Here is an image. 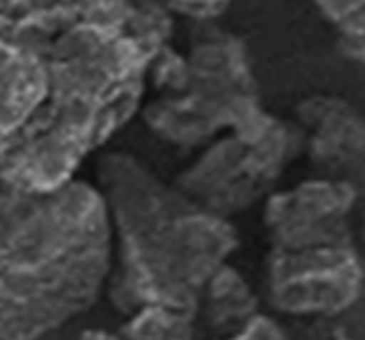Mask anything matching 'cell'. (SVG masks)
I'll use <instances>...</instances> for the list:
<instances>
[{"label":"cell","mask_w":365,"mask_h":340,"mask_svg":"<svg viewBox=\"0 0 365 340\" xmlns=\"http://www.w3.org/2000/svg\"><path fill=\"white\" fill-rule=\"evenodd\" d=\"M171 39L153 0H0V176L32 192L73 180L142 110Z\"/></svg>","instance_id":"1"},{"label":"cell","mask_w":365,"mask_h":340,"mask_svg":"<svg viewBox=\"0 0 365 340\" xmlns=\"http://www.w3.org/2000/svg\"><path fill=\"white\" fill-rule=\"evenodd\" d=\"M112 231L89 180L32 192L0 176V340H39L106 290Z\"/></svg>","instance_id":"2"},{"label":"cell","mask_w":365,"mask_h":340,"mask_svg":"<svg viewBox=\"0 0 365 340\" xmlns=\"http://www.w3.org/2000/svg\"><path fill=\"white\" fill-rule=\"evenodd\" d=\"M94 172L112 231V306L121 315L146 304L197 309L205 279L237 249L233 222L197 206L133 153H103Z\"/></svg>","instance_id":"3"},{"label":"cell","mask_w":365,"mask_h":340,"mask_svg":"<svg viewBox=\"0 0 365 340\" xmlns=\"http://www.w3.org/2000/svg\"><path fill=\"white\" fill-rule=\"evenodd\" d=\"M194 26L185 46L169 41L160 51L148 71L155 98L140 110L158 140L182 151L203 149L267 115L245 41L212 21Z\"/></svg>","instance_id":"4"},{"label":"cell","mask_w":365,"mask_h":340,"mask_svg":"<svg viewBox=\"0 0 365 340\" xmlns=\"http://www.w3.org/2000/svg\"><path fill=\"white\" fill-rule=\"evenodd\" d=\"M299 155V128L292 119L267 112L256 126L231 130L205 144L174 178V185L203 210L231 220L265 201Z\"/></svg>","instance_id":"5"},{"label":"cell","mask_w":365,"mask_h":340,"mask_svg":"<svg viewBox=\"0 0 365 340\" xmlns=\"http://www.w3.org/2000/svg\"><path fill=\"white\" fill-rule=\"evenodd\" d=\"M365 269L356 242L269 249L265 258V290L269 304L299 320H334L363 299Z\"/></svg>","instance_id":"6"},{"label":"cell","mask_w":365,"mask_h":340,"mask_svg":"<svg viewBox=\"0 0 365 340\" xmlns=\"http://www.w3.org/2000/svg\"><path fill=\"white\" fill-rule=\"evenodd\" d=\"M361 187L347 180L313 176L262 201L269 249H308L356 242L351 217Z\"/></svg>","instance_id":"7"},{"label":"cell","mask_w":365,"mask_h":340,"mask_svg":"<svg viewBox=\"0 0 365 340\" xmlns=\"http://www.w3.org/2000/svg\"><path fill=\"white\" fill-rule=\"evenodd\" d=\"M292 123L302 135V155L315 176L347 180L361 187L365 126L361 112L349 101L317 94L299 101Z\"/></svg>","instance_id":"8"},{"label":"cell","mask_w":365,"mask_h":340,"mask_svg":"<svg viewBox=\"0 0 365 340\" xmlns=\"http://www.w3.org/2000/svg\"><path fill=\"white\" fill-rule=\"evenodd\" d=\"M260 313V299L247 277L224 263L205 279L197 299L199 334L205 329L212 338H224L242 329L251 317Z\"/></svg>","instance_id":"9"},{"label":"cell","mask_w":365,"mask_h":340,"mask_svg":"<svg viewBox=\"0 0 365 340\" xmlns=\"http://www.w3.org/2000/svg\"><path fill=\"white\" fill-rule=\"evenodd\" d=\"M119 331L128 340H197V309L176 304H146L125 315Z\"/></svg>","instance_id":"10"},{"label":"cell","mask_w":365,"mask_h":340,"mask_svg":"<svg viewBox=\"0 0 365 340\" xmlns=\"http://www.w3.org/2000/svg\"><path fill=\"white\" fill-rule=\"evenodd\" d=\"M331 26L338 30L340 46L349 60H363L365 0H311Z\"/></svg>","instance_id":"11"},{"label":"cell","mask_w":365,"mask_h":340,"mask_svg":"<svg viewBox=\"0 0 365 340\" xmlns=\"http://www.w3.org/2000/svg\"><path fill=\"white\" fill-rule=\"evenodd\" d=\"M171 16H185L192 24H203V21H215L231 0H153Z\"/></svg>","instance_id":"12"},{"label":"cell","mask_w":365,"mask_h":340,"mask_svg":"<svg viewBox=\"0 0 365 340\" xmlns=\"http://www.w3.org/2000/svg\"><path fill=\"white\" fill-rule=\"evenodd\" d=\"M210 340H294L292 334L285 329L279 320H274L272 315L258 313L256 317L237 329L235 334H228L224 338H210Z\"/></svg>","instance_id":"13"},{"label":"cell","mask_w":365,"mask_h":340,"mask_svg":"<svg viewBox=\"0 0 365 340\" xmlns=\"http://www.w3.org/2000/svg\"><path fill=\"white\" fill-rule=\"evenodd\" d=\"M311 326L304 329V334L294 340H361V336H354L351 329L340 324V317L334 320H308Z\"/></svg>","instance_id":"14"},{"label":"cell","mask_w":365,"mask_h":340,"mask_svg":"<svg viewBox=\"0 0 365 340\" xmlns=\"http://www.w3.org/2000/svg\"><path fill=\"white\" fill-rule=\"evenodd\" d=\"M80 340H128L121 331H110V329H85Z\"/></svg>","instance_id":"15"}]
</instances>
